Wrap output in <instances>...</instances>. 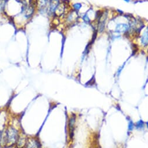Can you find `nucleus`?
Returning <instances> with one entry per match:
<instances>
[{"label": "nucleus", "instance_id": "obj_11", "mask_svg": "<svg viewBox=\"0 0 148 148\" xmlns=\"http://www.w3.org/2000/svg\"><path fill=\"white\" fill-rule=\"evenodd\" d=\"M145 124H146V127H147V128L148 129V121L146 122Z\"/></svg>", "mask_w": 148, "mask_h": 148}, {"label": "nucleus", "instance_id": "obj_9", "mask_svg": "<svg viewBox=\"0 0 148 148\" xmlns=\"http://www.w3.org/2000/svg\"><path fill=\"white\" fill-rule=\"evenodd\" d=\"M82 4H80V3H75L73 5V7L74 10L76 11H78L80 10V9L82 8Z\"/></svg>", "mask_w": 148, "mask_h": 148}, {"label": "nucleus", "instance_id": "obj_12", "mask_svg": "<svg viewBox=\"0 0 148 148\" xmlns=\"http://www.w3.org/2000/svg\"><path fill=\"white\" fill-rule=\"evenodd\" d=\"M124 1H125V2H130L131 0H124Z\"/></svg>", "mask_w": 148, "mask_h": 148}, {"label": "nucleus", "instance_id": "obj_5", "mask_svg": "<svg viewBox=\"0 0 148 148\" xmlns=\"http://www.w3.org/2000/svg\"><path fill=\"white\" fill-rule=\"evenodd\" d=\"M140 46L143 48L148 47V26L143 29L139 36Z\"/></svg>", "mask_w": 148, "mask_h": 148}, {"label": "nucleus", "instance_id": "obj_6", "mask_svg": "<svg viewBox=\"0 0 148 148\" xmlns=\"http://www.w3.org/2000/svg\"><path fill=\"white\" fill-rule=\"evenodd\" d=\"M28 137L23 134H20L15 144L16 148H24L26 143Z\"/></svg>", "mask_w": 148, "mask_h": 148}, {"label": "nucleus", "instance_id": "obj_3", "mask_svg": "<svg viewBox=\"0 0 148 148\" xmlns=\"http://www.w3.org/2000/svg\"><path fill=\"white\" fill-rule=\"evenodd\" d=\"M130 24L127 23H118L114 28V33L118 34L126 33L130 31Z\"/></svg>", "mask_w": 148, "mask_h": 148}, {"label": "nucleus", "instance_id": "obj_7", "mask_svg": "<svg viewBox=\"0 0 148 148\" xmlns=\"http://www.w3.org/2000/svg\"><path fill=\"white\" fill-rule=\"evenodd\" d=\"M145 126V122H144V121L141 120V119L138 120V121L135 124V128L137 130H142L143 129H144Z\"/></svg>", "mask_w": 148, "mask_h": 148}, {"label": "nucleus", "instance_id": "obj_4", "mask_svg": "<svg viewBox=\"0 0 148 148\" xmlns=\"http://www.w3.org/2000/svg\"><path fill=\"white\" fill-rule=\"evenodd\" d=\"M24 148H42L39 140L35 137H29L27 139L26 143Z\"/></svg>", "mask_w": 148, "mask_h": 148}, {"label": "nucleus", "instance_id": "obj_1", "mask_svg": "<svg viewBox=\"0 0 148 148\" xmlns=\"http://www.w3.org/2000/svg\"><path fill=\"white\" fill-rule=\"evenodd\" d=\"M19 131L13 125H9L0 138V142L2 146L11 147L15 145L19 135Z\"/></svg>", "mask_w": 148, "mask_h": 148}, {"label": "nucleus", "instance_id": "obj_8", "mask_svg": "<svg viewBox=\"0 0 148 148\" xmlns=\"http://www.w3.org/2000/svg\"><path fill=\"white\" fill-rule=\"evenodd\" d=\"M134 128H135V124L131 118H129L128 123V131L129 132H132L134 130Z\"/></svg>", "mask_w": 148, "mask_h": 148}, {"label": "nucleus", "instance_id": "obj_10", "mask_svg": "<svg viewBox=\"0 0 148 148\" xmlns=\"http://www.w3.org/2000/svg\"><path fill=\"white\" fill-rule=\"evenodd\" d=\"M82 19L84 21V22H86V23H90V21H91L89 17L88 16V15H87V13H86V14H85L83 16Z\"/></svg>", "mask_w": 148, "mask_h": 148}, {"label": "nucleus", "instance_id": "obj_2", "mask_svg": "<svg viewBox=\"0 0 148 148\" xmlns=\"http://www.w3.org/2000/svg\"><path fill=\"white\" fill-rule=\"evenodd\" d=\"M76 116L75 114H72L70 116H69L68 121V131L69 139L70 140H73L76 127Z\"/></svg>", "mask_w": 148, "mask_h": 148}]
</instances>
